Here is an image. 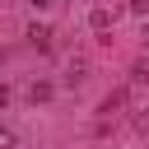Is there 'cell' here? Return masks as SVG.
Here are the masks:
<instances>
[{
    "label": "cell",
    "mask_w": 149,
    "mask_h": 149,
    "mask_svg": "<svg viewBox=\"0 0 149 149\" xmlns=\"http://www.w3.org/2000/svg\"><path fill=\"white\" fill-rule=\"evenodd\" d=\"M112 19H116V14H112L107 5H93V9H88V28H93V33H102V28H112Z\"/></svg>",
    "instance_id": "cell-1"
},
{
    "label": "cell",
    "mask_w": 149,
    "mask_h": 149,
    "mask_svg": "<svg viewBox=\"0 0 149 149\" xmlns=\"http://www.w3.org/2000/svg\"><path fill=\"white\" fill-rule=\"evenodd\" d=\"M28 42H33L37 51H51V28H47V23H33V28H28Z\"/></svg>",
    "instance_id": "cell-2"
},
{
    "label": "cell",
    "mask_w": 149,
    "mask_h": 149,
    "mask_svg": "<svg viewBox=\"0 0 149 149\" xmlns=\"http://www.w3.org/2000/svg\"><path fill=\"white\" fill-rule=\"evenodd\" d=\"M84 70H88V61H70V65H65V84H79Z\"/></svg>",
    "instance_id": "cell-3"
},
{
    "label": "cell",
    "mask_w": 149,
    "mask_h": 149,
    "mask_svg": "<svg viewBox=\"0 0 149 149\" xmlns=\"http://www.w3.org/2000/svg\"><path fill=\"white\" fill-rule=\"evenodd\" d=\"M28 98H33V102H47V98H51V84H33V93H28Z\"/></svg>",
    "instance_id": "cell-4"
},
{
    "label": "cell",
    "mask_w": 149,
    "mask_h": 149,
    "mask_svg": "<svg viewBox=\"0 0 149 149\" xmlns=\"http://www.w3.org/2000/svg\"><path fill=\"white\" fill-rule=\"evenodd\" d=\"M135 130H140V135H149V107H144V112L135 116Z\"/></svg>",
    "instance_id": "cell-5"
},
{
    "label": "cell",
    "mask_w": 149,
    "mask_h": 149,
    "mask_svg": "<svg viewBox=\"0 0 149 149\" xmlns=\"http://www.w3.org/2000/svg\"><path fill=\"white\" fill-rule=\"evenodd\" d=\"M130 14H140V19H144V14H149V0H135V5H130Z\"/></svg>",
    "instance_id": "cell-6"
},
{
    "label": "cell",
    "mask_w": 149,
    "mask_h": 149,
    "mask_svg": "<svg viewBox=\"0 0 149 149\" xmlns=\"http://www.w3.org/2000/svg\"><path fill=\"white\" fill-rule=\"evenodd\" d=\"M28 5H33V9H51V0H28Z\"/></svg>",
    "instance_id": "cell-7"
}]
</instances>
